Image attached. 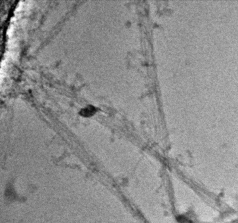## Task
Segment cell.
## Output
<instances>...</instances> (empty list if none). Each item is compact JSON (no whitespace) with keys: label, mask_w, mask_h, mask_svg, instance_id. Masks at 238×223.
<instances>
[{"label":"cell","mask_w":238,"mask_h":223,"mask_svg":"<svg viewBox=\"0 0 238 223\" xmlns=\"http://www.w3.org/2000/svg\"><path fill=\"white\" fill-rule=\"evenodd\" d=\"M95 111V109L93 106L89 105L85 107V109H82L81 113L83 114V115L87 116V115H90V114H92Z\"/></svg>","instance_id":"1"}]
</instances>
